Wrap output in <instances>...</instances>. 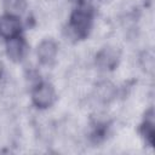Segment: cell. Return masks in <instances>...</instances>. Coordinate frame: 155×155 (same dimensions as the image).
<instances>
[{"instance_id": "cell-1", "label": "cell", "mask_w": 155, "mask_h": 155, "mask_svg": "<svg viewBox=\"0 0 155 155\" xmlns=\"http://www.w3.org/2000/svg\"><path fill=\"white\" fill-rule=\"evenodd\" d=\"M92 25V15L87 7L76 8L70 17V29L78 36H85Z\"/></svg>"}, {"instance_id": "cell-2", "label": "cell", "mask_w": 155, "mask_h": 155, "mask_svg": "<svg viewBox=\"0 0 155 155\" xmlns=\"http://www.w3.org/2000/svg\"><path fill=\"white\" fill-rule=\"evenodd\" d=\"M33 103L38 108H48L56 101V91L48 82H41L35 86L31 93Z\"/></svg>"}, {"instance_id": "cell-3", "label": "cell", "mask_w": 155, "mask_h": 155, "mask_svg": "<svg viewBox=\"0 0 155 155\" xmlns=\"http://www.w3.org/2000/svg\"><path fill=\"white\" fill-rule=\"evenodd\" d=\"M21 21L19 17L5 15L0 18V35L6 39H11L18 35L21 31Z\"/></svg>"}, {"instance_id": "cell-4", "label": "cell", "mask_w": 155, "mask_h": 155, "mask_svg": "<svg viewBox=\"0 0 155 155\" xmlns=\"http://www.w3.org/2000/svg\"><path fill=\"white\" fill-rule=\"evenodd\" d=\"M6 52L10 59L15 62H19L25 57L27 53V44L24 39L19 38L18 35L15 38L8 39L7 45H6Z\"/></svg>"}, {"instance_id": "cell-5", "label": "cell", "mask_w": 155, "mask_h": 155, "mask_svg": "<svg viewBox=\"0 0 155 155\" xmlns=\"http://www.w3.org/2000/svg\"><path fill=\"white\" fill-rule=\"evenodd\" d=\"M57 44L51 40V39H46L42 40L39 45H38V58L42 64H50L54 61L56 56H57Z\"/></svg>"}, {"instance_id": "cell-6", "label": "cell", "mask_w": 155, "mask_h": 155, "mask_svg": "<svg viewBox=\"0 0 155 155\" xmlns=\"http://www.w3.org/2000/svg\"><path fill=\"white\" fill-rule=\"evenodd\" d=\"M119 53L114 47H104L97 54V64L101 69H113L117 63Z\"/></svg>"}, {"instance_id": "cell-7", "label": "cell", "mask_w": 155, "mask_h": 155, "mask_svg": "<svg viewBox=\"0 0 155 155\" xmlns=\"http://www.w3.org/2000/svg\"><path fill=\"white\" fill-rule=\"evenodd\" d=\"M4 8L6 15L19 17L27 10V1L25 0H4Z\"/></svg>"}, {"instance_id": "cell-8", "label": "cell", "mask_w": 155, "mask_h": 155, "mask_svg": "<svg viewBox=\"0 0 155 155\" xmlns=\"http://www.w3.org/2000/svg\"><path fill=\"white\" fill-rule=\"evenodd\" d=\"M142 132H143V136L145 137V139L151 144L153 140H154V127H153V122L150 121H145V124L143 125V128H142Z\"/></svg>"}]
</instances>
